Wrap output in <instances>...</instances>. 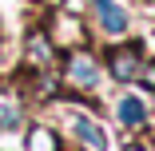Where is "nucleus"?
I'll list each match as a JSON object with an SVG mask.
<instances>
[{"instance_id":"1","label":"nucleus","mask_w":155,"mask_h":151,"mask_svg":"<svg viewBox=\"0 0 155 151\" xmlns=\"http://www.w3.org/2000/svg\"><path fill=\"white\" fill-rule=\"evenodd\" d=\"M68 80H72L76 87H96V80H100L96 60H91L87 52H76V56L68 60Z\"/></svg>"},{"instance_id":"2","label":"nucleus","mask_w":155,"mask_h":151,"mask_svg":"<svg viewBox=\"0 0 155 151\" xmlns=\"http://www.w3.org/2000/svg\"><path fill=\"white\" fill-rule=\"evenodd\" d=\"M91 8H96V16H100V24L107 28V32H127V12H123L119 4H111V0H91Z\"/></svg>"},{"instance_id":"3","label":"nucleus","mask_w":155,"mask_h":151,"mask_svg":"<svg viewBox=\"0 0 155 151\" xmlns=\"http://www.w3.org/2000/svg\"><path fill=\"white\" fill-rule=\"evenodd\" d=\"M139 52L135 48H119V52H111V76L115 80H135V72H139Z\"/></svg>"},{"instance_id":"4","label":"nucleus","mask_w":155,"mask_h":151,"mask_svg":"<svg viewBox=\"0 0 155 151\" xmlns=\"http://www.w3.org/2000/svg\"><path fill=\"white\" fill-rule=\"evenodd\" d=\"M76 135H80V143L87 147V151H104L107 147V139H104V131L91 123V119H76Z\"/></svg>"},{"instance_id":"5","label":"nucleus","mask_w":155,"mask_h":151,"mask_svg":"<svg viewBox=\"0 0 155 151\" xmlns=\"http://www.w3.org/2000/svg\"><path fill=\"white\" fill-rule=\"evenodd\" d=\"M119 119H123L127 127H139L143 119H147V107H143L135 96H127V100H119Z\"/></svg>"},{"instance_id":"6","label":"nucleus","mask_w":155,"mask_h":151,"mask_svg":"<svg viewBox=\"0 0 155 151\" xmlns=\"http://www.w3.org/2000/svg\"><path fill=\"white\" fill-rule=\"evenodd\" d=\"M28 52H32L36 64H48V60H52V44H48L44 36H32V48H28Z\"/></svg>"},{"instance_id":"7","label":"nucleus","mask_w":155,"mask_h":151,"mask_svg":"<svg viewBox=\"0 0 155 151\" xmlns=\"http://www.w3.org/2000/svg\"><path fill=\"white\" fill-rule=\"evenodd\" d=\"M12 123H20V107L8 103V100H0V127H12Z\"/></svg>"},{"instance_id":"8","label":"nucleus","mask_w":155,"mask_h":151,"mask_svg":"<svg viewBox=\"0 0 155 151\" xmlns=\"http://www.w3.org/2000/svg\"><path fill=\"white\" fill-rule=\"evenodd\" d=\"M28 151H56L52 135L48 131H32V143H28Z\"/></svg>"},{"instance_id":"9","label":"nucleus","mask_w":155,"mask_h":151,"mask_svg":"<svg viewBox=\"0 0 155 151\" xmlns=\"http://www.w3.org/2000/svg\"><path fill=\"white\" fill-rule=\"evenodd\" d=\"M135 80H143L147 87H155V68H151V64H139V72H135Z\"/></svg>"},{"instance_id":"10","label":"nucleus","mask_w":155,"mask_h":151,"mask_svg":"<svg viewBox=\"0 0 155 151\" xmlns=\"http://www.w3.org/2000/svg\"><path fill=\"white\" fill-rule=\"evenodd\" d=\"M127 151H139V147H127Z\"/></svg>"}]
</instances>
